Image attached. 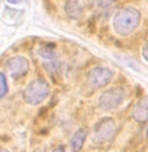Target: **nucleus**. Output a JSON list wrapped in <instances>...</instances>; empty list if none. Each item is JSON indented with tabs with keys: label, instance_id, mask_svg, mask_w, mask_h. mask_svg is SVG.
I'll use <instances>...</instances> for the list:
<instances>
[{
	"label": "nucleus",
	"instance_id": "nucleus-10",
	"mask_svg": "<svg viewBox=\"0 0 148 152\" xmlns=\"http://www.w3.org/2000/svg\"><path fill=\"white\" fill-rule=\"evenodd\" d=\"M116 0H91V4L95 7V8H99V9H104V8H108L111 4H113Z\"/></svg>",
	"mask_w": 148,
	"mask_h": 152
},
{
	"label": "nucleus",
	"instance_id": "nucleus-12",
	"mask_svg": "<svg viewBox=\"0 0 148 152\" xmlns=\"http://www.w3.org/2000/svg\"><path fill=\"white\" fill-rule=\"evenodd\" d=\"M143 57H144V60L146 61H148V43L146 44V46L143 47Z\"/></svg>",
	"mask_w": 148,
	"mask_h": 152
},
{
	"label": "nucleus",
	"instance_id": "nucleus-15",
	"mask_svg": "<svg viewBox=\"0 0 148 152\" xmlns=\"http://www.w3.org/2000/svg\"><path fill=\"white\" fill-rule=\"evenodd\" d=\"M1 152H9V151H7V150H4V148H3V150H1Z\"/></svg>",
	"mask_w": 148,
	"mask_h": 152
},
{
	"label": "nucleus",
	"instance_id": "nucleus-6",
	"mask_svg": "<svg viewBox=\"0 0 148 152\" xmlns=\"http://www.w3.org/2000/svg\"><path fill=\"white\" fill-rule=\"evenodd\" d=\"M29 60L25 56H13L5 63V69L12 78L18 79L25 77L29 72Z\"/></svg>",
	"mask_w": 148,
	"mask_h": 152
},
{
	"label": "nucleus",
	"instance_id": "nucleus-11",
	"mask_svg": "<svg viewBox=\"0 0 148 152\" xmlns=\"http://www.w3.org/2000/svg\"><path fill=\"white\" fill-rule=\"evenodd\" d=\"M0 82H1V92H0V96L4 98L8 92V83H7V77L5 74H0Z\"/></svg>",
	"mask_w": 148,
	"mask_h": 152
},
{
	"label": "nucleus",
	"instance_id": "nucleus-5",
	"mask_svg": "<svg viewBox=\"0 0 148 152\" xmlns=\"http://www.w3.org/2000/svg\"><path fill=\"white\" fill-rule=\"evenodd\" d=\"M113 72L105 66H96L91 69L87 74V83L94 88L104 87L112 81Z\"/></svg>",
	"mask_w": 148,
	"mask_h": 152
},
{
	"label": "nucleus",
	"instance_id": "nucleus-7",
	"mask_svg": "<svg viewBox=\"0 0 148 152\" xmlns=\"http://www.w3.org/2000/svg\"><path fill=\"white\" fill-rule=\"evenodd\" d=\"M133 118L135 120L136 122H140V124L148 121V95L143 96V98L134 105Z\"/></svg>",
	"mask_w": 148,
	"mask_h": 152
},
{
	"label": "nucleus",
	"instance_id": "nucleus-14",
	"mask_svg": "<svg viewBox=\"0 0 148 152\" xmlns=\"http://www.w3.org/2000/svg\"><path fill=\"white\" fill-rule=\"evenodd\" d=\"M53 152H65V148L63 147V146H60V147H57L56 150H55Z\"/></svg>",
	"mask_w": 148,
	"mask_h": 152
},
{
	"label": "nucleus",
	"instance_id": "nucleus-8",
	"mask_svg": "<svg viewBox=\"0 0 148 152\" xmlns=\"http://www.w3.org/2000/svg\"><path fill=\"white\" fill-rule=\"evenodd\" d=\"M86 138H87V131H86L85 129H79V130L75 131V133L73 134V137H71V139H70L71 151L79 152L82 150V147H83V144H85Z\"/></svg>",
	"mask_w": 148,
	"mask_h": 152
},
{
	"label": "nucleus",
	"instance_id": "nucleus-3",
	"mask_svg": "<svg viewBox=\"0 0 148 152\" xmlns=\"http://www.w3.org/2000/svg\"><path fill=\"white\" fill-rule=\"evenodd\" d=\"M116 133V121L112 117H104L95 124L91 140L95 144H103L111 140Z\"/></svg>",
	"mask_w": 148,
	"mask_h": 152
},
{
	"label": "nucleus",
	"instance_id": "nucleus-9",
	"mask_svg": "<svg viewBox=\"0 0 148 152\" xmlns=\"http://www.w3.org/2000/svg\"><path fill=\"white\" fill-rule=\"evenodd\" d=\"M65 11H66L68 16L71 17V18H79L82 16V13H83L82 7L77 0H69L66 3V5H65Z\"/></svg>",
	"mask_w": 148,
	"mask_h": 152
},
{
	"label": "nucleus",
	"instance_id": "nucleus-2",
	"mask_svg": "<svg viewBox=\"0 0 148 152\" xmlns=\"http://www.w3.org/2000/svg\"><path fill=\"white\" fill-rule=\"evenodd\" d=\"M50 95V85L46 79L36 78L31 81L23 90V100L30 105H39Z\"/></svg>",
	"mask_w": 148,
	"mask_h": 152
},
{
	"label": "nucleus",
	"instance_id": "nucleus-4",
	"mask_svg": "<svg viewBox=\"0 0 148 152\" xmlns=\"http://www.w3.org/2000/svg\"><path fill=\"white\" fill-rule=\"evenodd\" d=\"M126 98V91L122 87H114L104 91L99 98V107L104 110L118 108Z\"/></svg>",
	"mask_w": 148,
	"mask_h": 152
},
{
	"label": "nucleus",
	"instance_id": "nucleus-1",
	"mask_svg": "<svg viewBox=\"0 0 148 152\" xmlns=\"http://www.w3.org/2000/svg\"><path fill=\"white\" fill-rule=\"evenodd\" d=\"M140 22V12L133 7L120 9L113 17V29L121 37L130 35Z\"/></svg>",
	"mask_w": 148,
	"mask_h": 152
},
{
	"label": "nucleus",
	"instance_id": "nucleus-16",
	"mask_svg": "<svg viewBox=\"0 0 148 152\" xmlns=\"http://www.w3.org/2000/svg\"><path fill=\"white\" fill-rule=\"evenodd\" d=\"M146 135H147V138H148V129H147V133H146Z\"/></svg>",
	"mask_w": 148,
	"mask_h": 152
},
{
	"label": "nucleus",
	"instance_id": "nucleus-13",
	"mask_svg": "<svg viewBox=\"0 0 148 152\" xmlns=\"http://www.w3.org/2000/svg\"><path fill=\"white\" fill-rule=\"evenodd\" d=\"M9 4H21L23 0H7Z\"/></svg>",
	"mask_w": 148,
	"mask_h": 152
}]
</instances>
